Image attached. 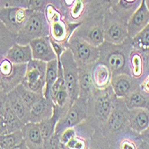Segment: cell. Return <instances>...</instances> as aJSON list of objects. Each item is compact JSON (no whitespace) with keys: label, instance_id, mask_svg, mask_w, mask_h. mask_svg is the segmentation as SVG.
Returning a JSON list of instances; mask_svg holds the SVG:
<instances>
[{"label":"cell","instance_id":"2","mask_svg":"<svg viewBox=\"0 0 149 149\" xmlns=\"http://www.w3.org/2000/svg\"><path fill=\"white\" fill-rule=\"evenodd\" d=\"M98 48L100 50L98 61L109 68L112 77L120 74H130L129 59L130 51L133 48L130 38H127L122 44L119 45L104 41Z\"/></svg>","mask_w":149,"mask_h":149},{"label":"cell","instance_id":"8","mask_svg":"<svg viewBox=\"0 0 149 149\" xmlns=\"http://www.w3.org/2000/svg\"><path fill=\"white\" fill-rule=\"evenodd\" d=\"M103 30L104 40L111 44H122L129 38L127 22L111 9L103 13Z\"/></svg>","mask_w":149,"mask_h":149},{"label":"cell","instance_id":"34","mask_svg":"<svg viewBox=\"0 0 149 149\" xmlns=\"http://www.w3.org/2000/svg\"><path fill=\"white\" fill-rule=\"evenodd\" d=\"M15 43V37L0 20V53L5 56L8 49Z\"/></svg>","mask_w":149,"mask_h":149},{"label":"cell","instance_id":"3","mask_svg":"<svg viewBox=\"0 0 149 149\" xmlns=\"http://www.w3.org/2000/svg\"><path fill=\"white\" fill-rule=\"evenodd\" d=\"M48 36H49V23L45 13L33 11L15 40V43L26 45L35 39Z\"/></svg>","mask_w":149,"mask_h":149},{"label":"cell","instance_id":"16","mask_svg":"<svg viewBox=\"0 0 149 149\" xmlns=\"http://www.w3.org/2000/svg\"><path fill=\"white\" fill-rule=\"evenodd\" d=\"M74 127L76 135L65 145H60L61 149H89L91 138L95 130L86 120Z\"/></svg>","mask_w":149,"mask_h":149},{"label":"cell","instance_id":"17","mask_svg":"<svg viewBox=\"0 0 149 149\" xmlns=\"http://www.w3.org/2000/svg\"><path fill=\"white\" fill-rule=\"evenodd\" d=\"M149 24V11L146 6L145 0H141L140 6L130 15L127 20V34L129 38H134Z\"/></svg>","mask_w":149,"mask_h":149},{"label":"cell","instance_id":"29","mask_svg":"<svg viewBox=\"0 0 149 149\" xmlns=\"http://www.w3.org/2000/svg\"><path fill=\"white\" fill-rule=\"evenodd\" d=\"M58 77V59L52 60L47 63L46 71V84L43 96L49 99V93L53 84H55Z\"/></svg>","mask_w":149,"mask_h":149},{"label":"cell","instance_id":"7","mask_svg":"<svg viewBox=\"0 0 149 149\" xmlns=\"http://www.w3.org/2000/svg\"><path fill=\"white\" fill-rule=\"evenodd\" d=\"M27 64H15L5 56L0 59V84L2 90L8 93L22 84L26 73Z\"/></svg>","mask_w":149,"mask_h":149},{"label":"cell","instance_id":"40","mask_svg":"<svg viewBox=\"0 0 149 149\" xmlns=\"http://www.w3.org/2000/svg\"><path fill=\"white\" fill-rule=\"evenodd\" d=\"M7 133H9V132H8L6 120L4 118V115H0V136L7 134Z\"/></svg>","mask_w":149,"mask_h":149},{"label":"cell","instance_id":"37","mask_svg":"<svg viewBox=\"0 0 149 149\" xmlns=\"http://www.w3.org/2000/svg\"><path fill=\"white\" fill-rule=\"evenodd\" d=\"M49 6H55L58 10L59 9V0H29V9L33 11L43 12ZM59 11V10H58Z\"/></svg>","mask_w":149,"mask_h":149},{"label":"cell","instance_id":"44","mask_svg":"<svg viewBox=\"0 0 149 149\" xmlns=\"http://www.w3.org/2000/svg\"><path fill=\"white\" fill-rule=\"evenodd\" d=\"M3 7H4V2H3V0H0V9Z\"/></svg>","mask_w":149,"mask_h":149},{"label":"cell","instance_id":"9","mask_svg":"<svg viewBox=\"0 0 149 149\" xmlns=\"http://www.w3.org/2000/svg\"><path fill=\"white\" fill-rule=\"evenodd\" d=\"M73 35L77 36L89 44L99 47L104 40L103 15L87 19L74 31Z\"/></svg>","mask_w":149,"mask_h":149},{"label":"cell","instance_id":"32","mask_svg":"<svg viewBox=\"0 0 149 149\" xmlns=\"http://www.w3.org/2000/svg\"><path fill=\"white\" fill-rule=\"evenodd\" d=\"M58 120H59L58 117L55 113H53V115L50 117V118L46 119L39 123L40 133H41L42 137H43L44 143L47 142L49 138L55 134L56 126H57V123Z\"/></svg>","mask_w":149,"mask_h":149},{"label":"cell","instance_id":"11","mask_svg":"<svg viewBox=\"0 0 149 149\" xmlns=\"http://www.w3.org/2000/svg\"><path fill=\"white\" fill-rule=\"evenodd\" d=\"M46 62L36 59L31 60L27 63L25 77L22 84L31 91L43 95L46 84Z\"/></svg>","mask_w":149,"mask_h":149},{"label":"cell","instance_id":"43","mask_svg":"<svg viewBox=\"0 0 149 149\" xmlns=\"http://www.w3.org/2000/svg\"><path fill=\"white\" fill-rule=\"evenodd\" d=\"M145 3H146V6L148 11H149V0H145Z\"/></svg>","mask_w":149,"mask_h":149},{"label":"cell","instance_id":"47","mask_svg":"<svg viewBox=\"0 0 149 149\" xmlns=\"http://www.w3.org/2000/svg\"><path fill=\"white\" fill-rule=\"evenodd\" d=\"M0 149H1V147H0Z\"/></svg>","mask_w":149,"mask_h":149},{"label":"cell","instance_id":"5","mask_svg":"<svg viewBox=\"0 0 149 149\" xmlns=\"http://www.w3.org/2000/svg\"><path fill=\"white\" fill-rule=\"evenodd\" d=\"M67 47L71 50L78 68H92L99 60L98 47H94L73 34L68 41Z\"/></svg>","mask_w":149,"mask_h":149},{"label":"cell","instance_id":"39","mask_svg":"<svg viewBox=\"0 0 149 149\" xmlns=\"http://www.w3.org/2000/svg\"><path fill=\"white\" fill-rule=\"evenodd\" d=\"M118 1L119 0H99L103 13L105 11H107V10L111 9L117 3H118Z\"/></svg>","mask_w":149,"mask_h":149},{"label":"cell","instance_id":"12","mask_svg":"<svg viewBox=\"0 0 149 149\" xmlns=\"http://www.w3.org/2000/svg\"><path fill=\"white\" fill-rule=\"evenodd\" d=\"M33 12L29 8L3 7L0 9V20L15 38Z\"/></svg>","mask_w":149,"mask_h":149},{"label":"cell","instance_id":"19","mask_svg":"<svg viewBox=\"0 0 149 149\" xmlns=\"http://www.w3.org/2000/svg\"><path fill=\"white\" fill-rule=\"evenodd\" d=\"M139 86L140 84L127 74L113 76L111 81V87L116 97L120 99L125 98Z\"/></svg>","mask_w":149,"mask_h":149},{"label":"cell","instance_id":"30","mask_svg":"<svg viewBox=\"0 0 149 149\" xmlns=\"http://www.w3.org/2000/svg\"><path fill=\"white\" fill-rule=\"evenodd\" d=\"M3 115L6 120L9 133L22 130V127L24 124L20 120L17 115L15 113L12 108L10 107V105L6 102V105H5V110H4Z\"/></svg>","mask_w":149,"mask_h":149},{"label":"cell","instance_id":"25","mask_svg":"<svg viewBox=\"0 0 149 149\" xmlns=\"http://www.w3.org/2000/svg\"><path fill=\"white\" fill-rule=\"evenodd\" d=\"M5 57L15 64H27L33 60V53L30 44L15 43L6 53Z\"/></svg>","mask_w":149,"mask_h":149},{"label":"cell","instance_id":"33","mask_svg":"<svg viewBox=\"0 0 149 149\" xmlns=\"http://www.w3.org/2000/svg\"><path fill=\"white\" fill-rule=\"evenodd\" d=\"M24 140L22 130L0 136V147L1 149H11Z\"/></svg>","mask_w":149,"mask_h":149},{"label":"cell","instance_id":"41","mask_svg":"<svg viewBox=\"0 0 149 149\" xmlns=\"http://www.w3.org/2000/svg\"><path fill=\"white\" fill-rule=\"evenodd\" d=\"M140 136H141L143 141H145L146 144L149 145V127H147L145 131L140 133Z\"/></svg>","mask_w":149,"mask_h":149},{"label":"cell","instance_id":"22","mask_svg":"<svg viewBox=\"0 0 149 149\" xmlns=\"http://www.w3.org/2000/svg\"><path fill=\"white\" fill-rule=\"evenodd\" d=\"M129 127L134 132L140 134L149 127V110L136 108L129 111Z\"/></svg>","mask_w":149,"mask_h":149},{"label":"cell","instance_id":"6","mask_svg":"<svg viewBox=\"0 0 149 149\" xmlns=\"http://www.w3.org/2000/svg\"><path fill=\"white\" fill-rule=\"evenodd\" d=\"M61 64L62 74L68 91L71 104L79 98V68L69 49L62 53L58 59Z\"/></svg>","mask_w":149,"mask_h":149},{"label":"cell","instance_id":"31","mask_svg":"<svg viewBox=\"0 0 149 149\" xmlns=\"http://www.w3.org/2000/svg\"><path fill=\"white\" fill-rule=\"evenodd\" d=\"M14 90L18 93L21 99L24 101V102L30 109L33 107L37 102H39L42 97H43L42 94L37 93L35 92H33V91L25 88L22 84H20L19 86H17Z\"/></svg>","mask_w":149,"mask_h":149},{"label":"cell","instance_id":"38","mask_svg":"<svg viewBox=\"0 0 149 149\" xmlns=\"http://www.w3.org/2000/svg\"><path fill=\"white\" fill-rule=\"evenodd\" d=\"M3 2L4 7H29V0H3Z\"/></svg>","mask_w":149,"mask_h":149},{"label":"cell","instance_id":"15","mask_svg":"<svg viewBox=\"0 0 149 149\" xmlns=\"http://www.w3.org/2000/svg\"><path fill=\"white\" fill-rule=\"evenodd\" d=\"M130 76L139 84L149 76V52L132 48L129 59Z\"/></svg>","mask_w":149,"mask_h":149},{"label":"cell","instance_id":"4","mask_svg":"<svg viewBox=\"0 0 149 149\" xmlns=\"http://www.w3.org/2000/svg\"><path fill=\"white\" fill-rule=\"evenodd\" d=\"M44 13L49 23V38L67 47L74 31L80 24H73L67 22L61 13L53 6H49Z\"/></svg>","mask_w":149,"mask_h":149},{"label":"cell","instance_id":"20","mask_svg":"<svg viewBox=\"0 0 149 149\" xmlns=\"http://www.w3.org/2000/svg\"><path fill=\"white\" fill-rule=\"evenodd\" d=\"M24 140L29 149H44V140L41 136L40 124L28 122L22 127Z\"/></svg>","mask_w":149,"mask_h":149},{"label":"cell","instance_id":"18","mask_svg":"<svg viewBox=\"0 0 149 149\" xmlns=\"http://www.w3.org/2000/svg\"><path fill=\"white\" fill-rule=\"evenodd\" d=\"M33 53V59L44 61L46 63L58 59L56 53L51 45L49 36L35 39L30 42Z\"/></svg>","mask_w":149,"mask_h":149},{"label":"cell","instance_id":"35","mask_svg":"<svg viewBox=\"0 0 149 149\" xmlns=\"http://www.w3.org/2000/svg\"><path fill=\"white\" fill-rule=\"evenodd\" d=\"M134 48L145 52H149V24L134 38L130 39Z\"/></svg>","mask_w":149,"mask_h":149},{"label":"cell","instance_id":"1","mask_svg":"<svg viewBox=\"0 0 149 149\" xmlns=\"http://www.w3.org/2000/svg\"><path fill=\"white\" fill-rule=\"evenodd\" d=\"M116 99L111 86L103 90H94L92 97L87 101L86 119L94 130H102L111 113Z\"/></svg>","mask_w":149,"mask_h":149},{"label":"cell","instance_id":"10","mask_svg":"<svg viewBox=\"0 0 149 149\" xmlns=\"http://www.w3.org/2000/svg\"><path fill=\"white\" fill-rule=\"evenodd\" d=\"M129 111L123 99H116L111 113L102 130V132L106 138L130 127Z\"/></svg>","mask_w":149,"mask_h":149},{"label":"cell","instance_id":"42","mask_svg":"<svg viewBox=\"0 0 149 149\" xmlns=\"http://www.w3.org/2000/svg\"><path fill=\"white\" fill-rule=\"evenodd\" d=\"M11 149H29V147L27 146V145L25 144L24 140H23L22 142H21L20 144L16 145L15 146L12 147Z\"/></svg>","mask_w":149,"mask_h":149},{"label":"cell","instance_id":"14","mask_svg":"<svg viewBox=\"0 0 149 149\" xmlns=\"http://www.w3.org/2000/svg\"><path fill=\"white\" fill-rule=\"evenodd\" d=\"M110 149H149V145L142 140L140 134L130 127L107 138Z\"/></svg>","mask_w":149,"mask_h":149},{"label":"cell","instance_id":"21","mask_svg":"<svg viewBox=\"0 0 149 149\" xmlns=\"http://www.w3.org/2000/svg\"><path fill=\"white\" fill-rule=\"evenodd\" d=\"M91 74L93 86L96 90H103L111 86L112 74L104 64L97 61L92 67Z\"/></svg>","mask_w":149,"mask_h":149},{"label":"cell","instance_id":"46","mask_svg":"<svg viewBox=\"0 0 149 149\" xmlns=\"http://www.w3.org/2000/svg\"><path fill=\"white\" fill-rule=\"evenodd\" d=\"M0 91H2V88H1V84H0Z\"/></svg>","mask_w":149,"mask_h":149},{"label":"cell","instance_id":"27","mask_svg":"<svg viewBox=\"0 0 149 149\" xmlns=\"http://www.w3.org/2000/svg\"><path fill=\"white\" fill-rule=\"evenodd\" d=\"M123 101L129 110L136 108H144L149 110V94L145 93L140 86L123 98Z\"/></svg>","mask_w":149,"mask_h":149},{"label":"cell","instance_id":"45","mask_svg":"<svg viewBox=\"0 0 149 149\" xmlns=\"http://www.w3.org/2000/svg\"><path fill=\"white\" fill-rule=\"evenodd\" d=\"M2 57H3V55L1 54V53H0V59H1V58H2Z\"/></svg>","mask_w":149,"mask_h":149},{"label":"cell","instance_id":"36","mask_svg":"<svg viewBox=\"0 0 149 149\" xmlns=\"http://www.w3.org/2000/svg\"><path fill=\"white\" fill-rule=\"evenodd\" d=\"M89 149H110L107 138L102 134V130H94L91 138Z\"/></svg>","mask_w":149,"mask_h":149},{"label":"cell","instance_id":"26","mask_svg":"<svg viewBox=\"0 0 149 149\" xmlns=\"http://www.w3.org/2000/svg\"><path fill=\"white\" fill-rule=\"evenodd\" d=\"M79 68V97L86 102L92 97L95 90L92 80V68Z\"/></svg>","mask_w":149,"mask_h":149},{"label":"cell","instance_id":"13","mask_svg":"<svg viewBox=\"0 0 149 149\" xmlns=\"http://www.w3.org/2000/svg\"><path fill=\"white\" fill-rule=\"evenodd\" d=\"M87 116V102L79 97L71 105L65 116L58 121L55 135L58 136L65 130L77 126L84 120H86Z\"/></svg>","mask_w":149,"mask_h":149},{"label":"cell","instance_id":"23","mask_svg":"<svg viewBox=\"0 0 149 149\" xmlns=\"http://www.w3.org/2000/svg\"><path fill=\"white\" fill-rule=\"evenodd\" d=\"M54 105L50 99L42 97L31 108L30 122L40 123V121L49 119L53 115Z\"/></svg>","mask_w":149,"mask_h":149},{"label":"cell","instance_id":"24","mask_svg":"<svg viewBox=\"0 0 149 149\" xmlns=\"http://www.w3.org/2000/svg\"><path fill=\"white\" fill-rule=\"evenodd\" d=\"M6 102L10 105V107L24 124L30 122L31 109L28 108V106L24 102L15 90L6 93Z\"/></svg>","mask_w":149,"mask_h":149},{"label":"cell","instance_id":"28","mask_svg":"<svg viewBox=\"0 0 149 149\" xmlns=\"http://www.w3.org/2000/svg\"><path fill=\"white\" fill-rule=\"evenodd\" d=\"M141 0H119L111 10L127 23L130 15L140 6Z\"/></svg>","mask_w":149,"mask_h":149}]
</instances>
